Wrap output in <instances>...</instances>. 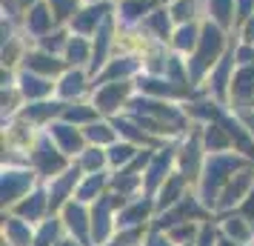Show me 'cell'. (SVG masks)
<instances>
[{
  "mask_svg": "<svg viewBox=\"0 0 254 246\" xmlns=\"http://www.w3.org/2000/svg\"><path fill=\"white\" fill-rule=\"evenodd\" d=\"M246 164H252V161L243 158L240 152H234V149H231V152H208L206 164H203V172H200V180H197V186H194L197 198L214 212L223 186H226L231 180V175H234L237 169H243Z\"/></svg>",
  "mask_w": 254,
  "mask_h": 246,
  "instance_id": "1",
  "label": "cell"
},
{
  "mask_svg": "<svg viewBox=\"0 0 254 246\" xmlns=\"http://www.w3.org/2000/svg\"><path fill=\"white\" fill-rule=\"evenodd\" d=\"M29 166L40 175V180H52V177L60 175L63 169H69L71 158L66 152H60V146L52 141V135L43 129L37 135L35 146L29 149Z\"/></svg>",
  "mask_w": 254,
  "mask_h": 246,
  "instance_id": "2",
  "label": "cell"
},
{
  "mask_svg": "<svg viewBox=\"0 0 254 246\" xmlns=\"http://www.w3.org/2000/svg\"><path fill=\"white\" fill-rule=\"evenodd\" d=\"M37 183H40V175L29 164H3V175H0V203H3V212L12 209L20 198H26Z\"/></svg>",
  "mask_w": 254,
  "mask_h": 246,
  "instance_id": "3",
  "label": "cell"
},
{
  "mask_svg": "<svg viewBox=\"0 0 254 246\" xmlns=\"http://www.w3.org/2000/svg\"><path fill=\"white\" fill-rule=\"evenodd\" d=\"M126 203V198H117L106 192L103 198L92 203V246H106L117 232V212Z\"/></svg>",
  "mask_w": 254,
  "mask_h": 246,
  "instance_id": "4",
  "label": "cell"
},
{
  "mask_svg": "<svg viewBox=\"0 0 254 246\" xmlns=\"http://www.w3.org/2000/svg\"><path fill=\"white\" fill-rule=\"evenodd\" d=\"M206 155L208 152H206V146H203V132H200V126L189 129L183 143L177 146V172H183V175L191 180V186H197V180H200Z\"/></svg>",
  "mask_w": 254,
  "mask_h": 246,
  "instance_id": "5",
  "label": "cell"
},
{
  "mask_svg": "<svg viewBox=\"0 0 254 246\" xmlns=\"http://www.w3.org/2000/svg\"><path fill=\"white\" fill-rule=\"evenodd\" d=\"M174 169H177V146H166V143L157 146L149 166H146V172H143V192L154 198V192L169 180Z\"/></svg>",
  "mask_w": 254,
  "mask_h": 246,
  "instance_id": "6",
  "label": "cell"
},
{
  "mask_svg": "<svg viewBox=\"0 0 254 246\" xmlns=\"http://www.w3.org/2000/svg\"><path fill=\"white\" fill-rule=\"evenodd\" d=\"M220 49H223V35H220L217 26L208 23L206 29H203V37L197 40V52H194V58H191V66H189V78L194 83L217 63Z\"/></svg>",
  "mask_w": 254,
  "mask_h": 246,
  "instance_id": "7",
  "label": "cell"
},
{
  "mask_svg": "<svg viewBox=\"0 0 254 246\" xmlns=\"http://www.w3.org/2000/svg\"><path fill=\"white\" fill-rule=\"evenodd\" d=\"M60 221H63V229L69 238L80 241V244L92 246V206L83 203V200H69L63 209L58 212Z\"/></svg>",
  "mask_w": 254,
  "mask_h": 246,
  "instance_id": "8",
  "label": "cell"
},
{
  "mask_svg": "<svg viewBox=\"0 0 254 246\" xmlns=\"http://www.w3.org/2000/svg\"><path fill=\"white\" fill-rule=\"evenodd\" d=\"M252 186H254V164H246L243 169H237V172L231 175V180L223 186V192H220V198H217V209H214V215H217V212L237 209L243 200L249 198Z\"/></svg>",
  "mask_w": 254,
  "mask_h": 246,
  "instance_id": "9",
  "label": "cell"
},
{
  "mask_svg": "<svg viewBox=\"0 0 254 246\" xmlns=\"http://www.w3.org/2000/svg\"><path fill=\"white\" fill-rule=\"evenodd\" d=\"M80 177H83V169L74 161H71L69 169H63L60 175H55L52 180H43L49 189V200H52V212L58 215L69 200H74V192H77V183H80Z\"/></svg>",
  "mask_w": 254,
  "mask_h": 246,
  "instance_id": "10",
  "label": "cell"
},
{
  "mask_svg": "<svg viewBox=\"0 0 254 246\" xmlns=\"http://www.w3.org/2000/svg\"><path fill=\"white\" fill-rule=\"evenodd\" d=\"M128 92H131V83L128 81L100 83V89L94 92L92 103L100 109L103 117H117L123 109H128Z\"/></svg>",
  "mask_w": 254,
  "mask_h": 246,
  "instance_id": "11",
  "label": "cell"
},
{
  "mask_svg": "<svg viewBox=\"0 0 254 246\" xmlns=\"http://www.w3.org/2000/svg\"><path fill=\"white\" fill-rule=\"evenodd\" d=\"M6 212H14V215H20L23 221H29V223H40V221H46L49 215H55L52 212V200H49V189H46V183L40 180L26 198H20L17 203H14L12 209H6Z\"/></svg>",
  "mask_w": 254,
  "mask_h": 246,
  "instance_id": "12",
  "label": "cell"
},
{
  "mask_svg": "<svg viewBox=\"0 0 254 246\" xmlns=\"http://www.w3.org/2000/svg\"><path fill=\"white\" fill-rule=\"evenodd\" d=\"M157 218V203L151 195H137V198L126 200L120 212H117V229L123 226H151Z\"/></svg>",
  "mask_w": 254,
  "mask_h": 246,
  "instance_id": "13",
  "label": "cell"
},
{
  "mask_svg": "<svg viewBox=\"0 0 254 246\" xmlns=\"http://www.w3.org/2000/svg\"><path fill=\"white\" fill-rule=\"evenodd\" d=\"M229 103L234 112H254V66H240L231 78V86H229Z\"/></svg>",
  "mask_w": 254,
  "mask_h": 246,
  "instance_id": "14",
  "label": "cell"
},
{
  "mask_svg": "<svg viewBox=\"0 0 254 246\" xmlns=\"http://www.w3.org/2000/svg\"><path fill=\"white\" fill-rule=\"evenodd\" d=\"M46 132L52 135V141L60 146V152H66L74 161L77 155L89 146V141H86V135H83L80 126H74V123H69V120H63V117H58V120H52L46 126Z\"/></svg>",
  "mask_w": 254,
  "mask_h": 246,
  "instance_id": "15",
  "label": "cell"
},
{
  "mask_svg": "<svg viewBox=\"0 0 254 246\" xmlns=\"http://www.w3.org/2000/svg\"><path fill=\"white\" fill-rule=\"evenodd\" d=\"M35 241V223L23 221L14 212H3L0 218V244L3 246H32Z\"/></svg>",
  "mask_w": 254,
  "mask_h": 246,
  "instance_id": "16",
  "label": "cell"
},
{
  "mask_svg": "<svg viewBox=\"0 0 254 246\" xmlns=\"http://www.w3.org/2000/svg\"><path fill=\"white\" fill-rule=\"evenodd\" d=\"M214 221L220 226V235H226L237 244H249L254 246V223L243 215L240 209H231V212H217Z\"/></svg>",
  "mask_w": 254,
  "mask_h": 246,
  "instance_id": "17",
  "label": "cell"
},
{
  "mask_svg": "<svg viewBox=\"0 0 254 246\" xmlns=\"http://www.w3.org/2000/svg\"><path fill=\"white\" fill-rule=\"evenodd\" d=\"M191 189H194V186H191V180H189L183 172H177V169H174L172 175H169V180H166V183L154 192L157 215H160V212H166V209H172L174 203H180V200H183Z\"/></svg>",
  "mask_w": 254,
  "mask_h": 246,
  "instance_id": "18",
  "label": "cell"
},
{
  "mask_svg": "<svg viewBox=\"0 0 254 246\" xmlns=\"http://www.w3.org/2000/svg\"><path fill=\"white\" fill-rule=\"evenodd\" d=\"M63 109H66V100H32L29 106L20 109V117L37 129H46L52 120H58L63 115Z\"/></svg>",
  "mask_w": 254,
  "mask_h": 246,
  "instance_id": "19",
  "label": "cell"
},
{
  "mask_svg": "<svg viewBox=\"0 0 254 246\" xmlns=\"http://www.w3.org/2000/svg\"><path fill=\"white\" fill-rule=\"evenodd\" d=\"M109 192L117 195V198H137V195H146L143 192V175L134 172V169H120V172H112V180H109Z\"/></svg>",
  "mask_w": 254,
  "mask_h": 246,
  "instance_id": "20",
  "label": "cell"
},
{
  "mask_svg": "<svg viewBox=\"0 0 254 246\" xmlns=\"http://www.w3.org/2000/svg\"><path fill=\"white\" fill-rule=\"evenodd\" d=\"M109 180H112V169H106V172H92V175H83L80 183H77L74 198L92 206L94 200L103 198L106 192H109Z\"/></svg>",
  "mask_w": 254,
  "mask_h": 246,
  "instance_id": "21",
  "label": "cell"
},
{
  "mask_svg": "<svg viewBox=\"0 0 254 246\" xmlns=\"http://www.w3.org/2000/svg\"><path fill=\"white\" fill-rule=\"evenodd\" d=\"M17 89L23 92L26 100H46V97L55 92L58 86H55V83H52V78H46V75H37V72H29V69H26L23 75H20Z\"/></svg>",
  "mask_w": 254,
  "mask_h": 246,
  "instance_id": "22",
  "label": "cell"
},
{
  "mask_svg": "<svg viewBox=\"0 0 254 246\" xmlns=\"http://www.w3.org/2000/svg\"><path fill=\"white\" fill-rule=\"evenodd\" d=\"M140 92H146L149 97H160V100H177V97H189V86H180V83H172L169 78L160 81V78H143L137 83Z\"/></svg>",
  "mask_w": 254,
  "mask_h": 246,
  "instance_id": "23",
  "label": "cell"
},
{
  "mask_svg": "<svg viewBox=\"0 0 254 246\" xmlns=\"http://www.w3.org/2000/svg\"><path fill=\"white\" fill-rule=\"evenodd\" d=\"M200 132H203V146H206V152H231V149H234L231 135L226 132V126H223L220 120L203 123Z\"/></svg>",
  "mask_w": 254,
  "mask_h": 246,
  "instance_id": "24",
  "label": "cell"
},
{
  "mask_svg": "<svg viewBox=\"0 0 254 246\" xmlns=\"http://www.w3.org/2000/svg\"><path fill=\"white\" fill-rule=\"evenodd\" d=\"M83 135H86V141L92 143V146H103V149H109L112 143L120 141V135H117L115 123H112V117H100V120H94V123H89V126H83Z\"/></svg>",
  "mask_w": 254,
  "mask_h": 246,
  "instance_id": "25",
  "label": "cell"
},
{
  "mask_svg": "<svg viewBox=\"0 0 254 246\" xmlns=\"http://www.w3.org/2000/svg\"><path fill=\"white\" fill-rule=\"evenodd\" d=\"M63 235H66V229H63L60 215H49L46 221H40L35 226V241H32V246H58L63 241Z\"/></svg>",
  "mask_w": 254,
  "mask_h": 246,
  "instance_id": "26",
  "label": "cell"
},
{
  "mask_svg": "<svg viewBox=\"0 0 254 246\" xmlns=\"http://www.w3.org/2000/svg\"><path fill=\"white\" fill-rule=\"evenodd\" d=\"M140 149H143V146H137V143L123 141V138H120L117 143H112V146L106 149V152H109V169H112V172H120V169H126V166L140 155Z\"/></svg>",
  "mask_w": 254,
  "mask_h": 246,
  "instance_id": "27",
  "label": "cell"
},
{
  "mask_svg": "<svg viewBox=\"0 0 254 246\" xmlns=\"http://www.w3.org/2000/svg\"><path fill=\"white\" fill-rule=\"evenodd\" d=\"M74 164L83 169V175H92V172H106L109 169V152H106L103 146H86L77 158H74Z\"/></svg>",
  "mask_w": 254,
  "mask_h": 246,
  "instance_id": "28",
  "label": "cell"
},
{
  "mask_svg": "<svg viewBox=\"0 0 254 246\" xmlns=\"http://www.w3.org/2000/svg\"><path fill=\"white\" fill-rule=\"evenodd\" d=\"M63 120H69V123H74V126H89V123H94V120H100V109L94 103H77V100H71V103H66V109H63Z\"/></svg>",
  "mask_w": 254,
  "mask_h": 246,
  "instance_id": "29",
  "label": "cell"
},
{
  "mask_svg": "<svg viewBox=\"0 0 254 246\" xmlns=\"http://www.w3.org/2000/svg\"><path fill=\"white\" fill-rule=\"evenodd\" d=\"M83 92H86V75H83L80 69L66 72V75L60 78V83H58V94H60V100L71 103V100H77V97H80Z\"/></svg>",
  "mask_w": 254,
  "mask_h": 246,
  "instance_id": "30",
  "label": "cell"
},
{
  "mask_svg": "<svg viewBox=\"0 0 254 246\" xmlns=\"http://www.w3.org/2000/svg\"><path fill=\"white\" fill-rule=\"evenodd\" d=\"M151 226H123L112 235V241L106 246H143L146 244V235Z\"/></svg>",
  "mask_w": 254,
  "mask_h": 246,
  "instance_id": "31",
  "label": "cell"
},
{
  "mask_svg": "<svg viewBox=\"0 0 254 246\" xmlns=\"http://www.w3.org/2000/svg\"><path fill=\"white\" fill-rule=\"evenodd\" d=\"M26 69L37 72V75H46V78H55V75L63 72V63L55 60L52 55H40V52H35V55H26Z\"/></svg>",
  "mask_w": 254,
  "mask_h": 246,
  "instance_id": "32",
  "label": "cell"
},
{
  "mask_svg": "<svg viewBox=\"0 0 254 246\" xmlns=\"http://www.w3.org/2000/svg\"><path fill=\"white\" fill-rule=\"evenodd\" d=\"M200 226L203 223L200 221H183V223H174V226H169L166 232H169V238H172L174 244H194L197 235H200Z\"/></svg>",
  "mask_w": 254,
  "mask_h": 246,
  "instance_id": "33",
  "label": "cell"
},
{
  "mask_svg": "<svg viewBox=\"0 0 254 246\" xmlns=\"http://www.w3.org/2000/svg\"><path fill=\"white\" fill-rule=\"evenodd\" d=\"M137 69V63L134 60H128V58H123V60H117V63H112L109 69H103L100 72V78H97V83H112V81H126L131 72Z\"/></svg>",
  "mask_w": 254,
  "mask_h": 246,
  "instance_id": "34",
  "label": "cell"
},
{
  "mask_svg": "<svg viewBox=\"0 0 254 246\" xmlns=\"http://www.w3.org/2000/svg\"><path fill=\"white\" fill-rule=\"evenodd\" d=\"M106 14V6H97V9H86V12H80L77 17H74V29L77 32H92L94 26H97V20Z\"/></svg>",
  "mask_w": 254,
  "mask_h": 246,
  "instance_id": "35",
  "label": "cell"
},
{
  "mask_svg": "<svg viewBox=\"0 0 254 246\" xmlns=\"http://www.w3.org/2000/svg\"><path fill=\"white\" fill-rule=\"evenodd\" d=\"M220 241V226L214 218H208V221H203V226H200V235H197V246H217Z\"/></svg>",
  "mask_w": 254,
  "mask_h": 246,
  "instance_id": "36",
  "label": "cell"
},
{
  "mask_svg": "<svg viewBox=\"0 0 254 246\" xmlns=\"http://www.w3.org/2000/svg\"><path fill=\"white\" fill-rule=\"evenodd\" d=\"M106 49H109V23L100 26V32H97V46H94V60H92V72H97L103 66L106 60Z\"/></svg>",
  "mask_w": 254,
  "mask_h": 246,
  "instance_id": "37",
  "label": "cell"
},
{
  "mask_svg": "<svg viewBox=\"0 0 254 246\" xmlns=\"http://www.w3.org/2000/svg\"><path fill=\"white\" fill-rule=\"evenodd\" d=\"M49 23H52V14H49V9H43V6H37L35 12L29 14V29L37 32V35H40V32H46Z\"/></svg>",
  "mask_w": 254,
  "mask_h": 246,
  "instance_id": "38",
  "label": "cell"
},
{
  "mask_svg": "<svg viewBox=\"0 0 254 246\" xmlns=\"http://www.w3.org/2000/svg\"><path fill=\"white\" fill-rule=\"evenodd\" d=\"M197 40H200V37H197V29H194V26H183V29L177 32V37H174L177 49H183V52H186V49H194Z\"/></svg>",
  "mask_w": 254,
  "mask_h": 246,
  "instance_id": "39",
  "label": "cell"
},
{
  "mask_svg": "<svg viewBox=\"0 0 254 246\" xmlns=\"http://www.w3.org/2000/svg\"><path fill=\"white\" fill-rule=\"evenodd\" d=\"M66 55H69L71 63H83V60H89V46H86V40L74 37L69 46H66Z\"/></svg>",
  "mask_w": 254,
  "mask_h": 246,
  "instance_id": "40",
  "label": "cell"
},
{
  "mask_svg": "<svg viewBox=\"0 0 254 246\" xmlns=\"http://www.w3.org/2000/svg\"><path fill=\"white\" fill-rule=\"evenodd\" d=\"M231 6H234V0H211V14L217 17L220 26H226L231 20Z\"/></svg>",
  "mask_w": 254,
  "mask_h": 246,
  "instance_id": "41",
  "label": "cell"
},
{
  "mask_svg": "<svg viewBox=\"0 0 254 246\" xmlns=\"http://www.w3.org/2000/svg\"><path fill=\"white\" fill-rule=\"evenodd\" d=\"M143 246H177L172 241V238H169V232H166V229H157V226H151L149 229V235H146V244Z\"/></svg>",
  "mask_w": 254,
  "mask_h": 246,
  "instance_id": "42",
  "label": "cell"
},
{
  "mask_svg": "<svg viewBox=\"0 0 254 246\" xmlns=\"http://www.w3.org/2000/svg\"><path fill=\"white\" fill-rule=\"evenodd\" d=\"M146 9H149V3H146V0H126V3H123V14H126L128 20L140 17Z\"/></svg>",
  "mask_w": 254,
  "mask_h": 246,
  "instance_id": "43",
  "label": "cell"
},
{
  "mask_svg": "<svg viewBox=\"0 0 254 246\" xmlns=\"http://www.w3.org/2000/svg\"><path fill=\"white\" fill-rule=\"evenodd\" d=\"M52 6H55V17H66V14L74 9V0H52Z\"/></svg>",
  "mask_w": 254,
  "mask_h": 246,
  "instance_id": "44",
  "label": "cell"
},
{
  "mask_svg": "<svg viewBox=\"0 0 254 246\" xmlns=\"http://www.w3.org/2000/svg\"><path fill=\"white\" fill-rule=\"evenodd\" d=\"M191 9H194L191 0H180V3L174 6V17H177V20H186V17H191Z\"/></svg>",
  "mask_w": 254,
  "mask_h": 246,
  "instance_id": "45",
  "label": "cell"
},
{
  "mask_svg": "<svg viewBox=\"0 0 254 246\" xmlns=\"http://www.w3.org/2000/svg\"><path fill=\"white\" fill-rule=\"evenodd\" d=\"M237 209H240L243 215H246V218H249V221L254 223V186H252V192H249V198L243 200V203L237 206Z\"/></svg>",
  "mask_w": 254,
  "mask_h": 246,
  "instance_id": "46",
  "label": "cell"
},
{
  "mask_svg": "<svg viewBox=\"0 0 254 246\" xmlns=\"http://www.w3.org/2000/svg\"><path fill=\"white\" fill-rule=\"evenodd\" d=\"M151 26L160 32L163 37H166V32H169V20H166V12H157L154 17H151Z\"/></svg>",
  "mask_w": 254,
  "mask_h": 246,
  "instance_id": "47",
  "label": "cell"
},
{
  "mask_svg": "<svg viewBox=\"0 0 254 246\" xmlns=\"http://www.w3.org/2000/svg\"><path fill=\"white\" fill-rule=\"evenodd\" d=\"M60 46H63V35H52V37H43V49H46L49 55H52V52H58Z\"/></svg>",
  "mask_w": 254,
  "mask_h": 246,
  "instance_id": "48",
  "label": "cell"
},
{
  "mask_svg": "<svg viewBox=\"0 0 254 246\" xmlns=\"http://www.w3.org/2000/svg\"><path fill=\"white\" fill-rule=\"evenodd\" d=\"M234 58L240 60V66H249V63L254 60V52H252V49H240V52H237Z\"/></svg>",
  "mask_w": 254,
  "mask_h": 246,
  "instance_id": "49",
  "label": "cell"
},
{
  "mask_svg": "<svg viewBox=\"0 0 254 246\" xmlns=\"http://www.w3.org/2000/svg\"><path fill=\"white\" fill-rule=\"evenodd\" d=\"M252 6H254V0H240V17H249Z\"/></svg>",
  "mask_w": 254,
  "mask_h": 246,
  "instance_id": "50",
  "label": "cell"
},
{
  "mask_svg": "<svg viewBox=\"0 0 254 246\" xmlns=\"http://www.w3.org/2000/svg\"><path fill=\"white\" fill-rule=\"evenodd\" d=\"M243 117V123L249 126V132H252V138H254V112H246V115H240Z\"/></svg>",
  "mask_w": 254,
  "mask_h": 246,
  "instance_id": "51",
  "label": "cell"
},
{
  "mask_svg": "<svg viewBox=\"0 0 254 246\" xmlns=\"http://www.w3.org/2000/svg\"><path fill=\"white\" fill-rule=\"evenodd\" d=\"M217 246H249V244H237V241H231V238H226V235H220Z\"/></svg>",
  "mask_w": 254,
  "mask_h": 246,
  "instance_id": "52",
  "label": "cell"
},
{
  "mask_svg": "<svg viewBox=\"0 0 254 246\" xmlns=\"http://www.w3.org/2000/svg\"><path fill=\"white\" fill-rule=\"evenodd\" d=\"M58 246H86V244H80V241H74V238H69V235H63V241H60Z\"/></svg>",
  "mask_w": 254,
  "mask_h": 246,
  "instance_id": "53",
  "label": "cell"
},
{
  "mask_svg": "<svg viewBox=\"0 0 254 246\" xmlns=\"http://www.w3.org/2000/svg\"><path fill=\"white\" fill-rule=\"evenodd\" d=\"M246 37H249V40H254V17H252V23L246 26Z\"/></svg>",
  "mask_w": 254,
  "mask_h": 246,
  "instance_id": "54",
  "label": "cell"
},
{
  "mask_svg": "<svg viewBox=\"0 0 254 246\" xmlns=\"http://www.w3.org/2000/svg\"><path fill=\"white\" fill-rule=\"evenodd\" d=\"M17 3H20V6H26V3H32V0H17Z\"/></svg>",
  "mask_w": 254,
  "mask_h": 246,
  "instance_id": "55",
  "label": "cell"
}]
</instances>
